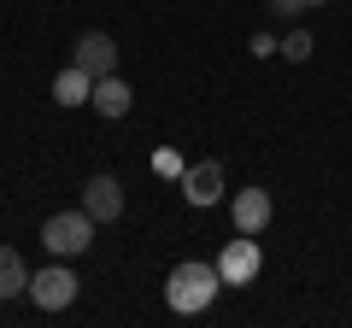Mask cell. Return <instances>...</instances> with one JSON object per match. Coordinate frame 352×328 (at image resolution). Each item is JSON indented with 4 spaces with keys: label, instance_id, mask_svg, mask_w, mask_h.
Returning <instances> with one entry per match:
<instances>
[{
    "label": "cell",
    "instance_id": "1",
    "mask_svg": "<svg viewBox=\"0 0 352 328\" xmlns=\"http://www.w3.org/2000/svg\"><path fill=\"white\" fill-rule=\"evenodd\" d=\"M217 288H223L217 264H200V258H188V264H176V270H170V281H164V299H170V311L200 316L206 305L217 299Z\"/></svg>",
    "mask_w": 352,
    "mask_h": 328
},
{
    "label": "cell",
    "instance_id": "2",
    "mask_svg": "<svg viewBox=\"0 0 352 328\" xmlns=\"http://www.w3.org/2000/svg\"><path fill=\"white\" fill-rule=\"evenodd\" d=\"M41 246H47L53 258H82L88 246H94V217L88 211H59L41 223Z\"/></svg>",
    "mask_w": 352,
    "mask_h": 328
},
{
    "label": "cell",
    "instance_id": "3",
    "mask_svg": "<svg viewBox=\"0 0 352 328\" xmlns=\"http://www.w3.org/2000/svg\"><path fill=\"white\" fill-rule=\"evenodd\" d=\"M258 270H264V253H258V240H252V235L229 240L223 258H217V276H223V288H247Z\"/></svg>",
    "mask_w": 352,
    "mask_h": 328
},
{
    "label": "cell",
    "instance_id": "4",
    "mask_svg": "<svg viewBox=\"0 0 352 328\" xmlns=\"http://www.w3.org/2000/svg\"><path fill=\"white\" fill-rule=\"evenodd\" d=\"M71 59L82 65V71L94 76V82H100V76H118V41L106 36V30H88V36H76Z\"/></svg>",
    "mask_w": 352,
    "mask_h": 328
},
{
    "label": "cell",
    "instance_id": "5",
    "mask_svg": "<svg viewBox=\"0 0 352 328\" xmlns=\"http://www.w3.org/2000/svg\"><path fill=\"white\" fill-rule=\"evenodd\" d=\"M182 200L188 205H217L223 200V164L217 159H200V164H188V170H182Z\"/></svg>",
    "mask_w": 352,
    "mask_h": 328
},
{
    "label": "cell",
    "instance_id": "6",
    "mask_svg": "<svg viewBox=\"0 0 352 328\" xmlns=\"http://www.w3.org/2000/svg\"><path fill=\"white\" fill-rule=\"evenodd\" d=\"M76 288H82V281H76L65 264H53V270H41V276H30V299H36L41 311H65V305L76 299Z\"/></svg>",
    "mask_w": 352,
    "mask_h": 328
},
{
    "label": "cell",
    "instance_id": "7",
    "mask_svg": "<svg viewBox=\"0 0 352 328\" xmlns=\"http://www.w3.org/2000/svg\"><path fill=\"white\" fill-rule=\"evenodd\" d=\"M82 211L94 217V223H118V217H124V182H118V176H88Z\"/></svg>",
    "mask_w": 352,
    "mask_h": 328
},
{
    "label": "cell",
    "instance_id": "8",
    "mask_svg": "<svg viewBox=\"0 0 352 328\" xmlns=\"http://www.w3.org/2000/svg\"><path fill=\"white\" fill-rule=\"evenodd\" d=\"M270 211H276V205H270V194H264V188H241L235 200H229V217H235L241 235H258V229L270 223Z\"/></svg>",
    "mask_w": 352,
    "mask_h": 328
},
{
    "label": "cell",
    "instance_id": "9",
    "mask_svg": "<svg viewBox=\"0 0 352 328\" xmlns=\"http://www.w3.org/2000/svg\"><path fill=\"white\" fill-rule=\"evenodd\" d=\"M88 106H94L100 117H129L135 94H129V82H124V76H100V82H94V94H88Z\"/></svg>",
    "mask_w": 352,
    "mask_h": 328
},
{
    "label": "cell",
    "instance_id": "10",
    "mask_svg": "<svg viewBox=\"0 0 352 328\" xmlns=\"http://www.w3.org/2000/svg\"><path fill=\"white\" fill-rule=\"evenodd\" d=\"M88 94H94V76H88L76 59L53 76V100H59V106H88Z\"/></svg>",
    "mask_w": 352,
    "mask_h": 328
},
{
    "label": "cell",
    "instance_id": "11",
    "mask_svg": "<svg viewBox=\"0 0 352 328\" xmlns=\"http://www.w3.org/2000/svg\"><path fill=\"white\" fill-rule=\"evenodd\" d=\"M12 293H30V270L12 246H0V299H12Z\"/></svg>",
    "mask_w": 352,
    "mask_h": 328
},
{
    "label": "cell",
    "instance_id": "12",
    "mask_svg": "<svg viewBox=\"0 0 352 328\" xmlns=\"http://www.w3.org/2000/svg\"><path fill=\"white\" fill-rule=\"evenodd\" d=\"M282 59H311V30H288V36H282Z\"/></svg>",
    "mask_w": 352,
    "mask_h": 328
},
{
    "label": "cell",
    "instance_id": "13",
    "mask_svg": "<svg viewBox=\"0 0 352 328\" xmlns=\"http://www.w3.org/2000/svg\"><path fill=\"white\" fill-rule=\"evenodd\" d=\"M153 170H159V176H176V182H182V170H188V164L176 159L170 147H164V152H153Z\"/></svg>",
    "mask_w": 352,
    "mask_h": 328
},
{
    "label": "cell",
    "instance_id": "14",
    "mask_svg": "<svg viewBox=\"0 0 352 328\" xmlns=\"http://www.w3.org/2000/svg\"><path fill=\"white\" fill-rule=\"evenodd\" d=\"M305 6H329V0H305Z\"/></svg>",
    "mask_w": 352,
    "mask_h": 328
}]
</instances>
